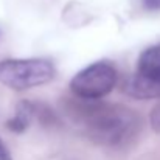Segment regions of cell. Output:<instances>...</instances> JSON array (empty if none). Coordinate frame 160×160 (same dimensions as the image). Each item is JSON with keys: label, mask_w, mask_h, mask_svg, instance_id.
Wrapping results in <instances>:
<instances>
[{"label": "cell", "mask_w": 160, "mask_h": 160, "mask_svg": "<svg viewBox=\"0 0 160 160\" xmlns=\"http://www.w3.org/2000/svg\"><path fill=\"white\" fill-rule=\"evenodd\" d=\"M76 123L98 143L115 146L129 142L138 131L140 117L118 104H78Z\"/></svg>", "instance_id": "6da1fadb"}, {"label": "cell", "mask_w": 160, "mask_h": 160, "mask_svg": "<svg viewBox=\"0 0 160 160\" xmlns=\"http://www.w3.org/2000/svg\"><path fill=\"white\" fill-rule=\"evenodd\" d=\"M54 65L48 59H6L0 62V82L14 90H28L54 78Z\"/></svg>", "instance_id": "7a4b0ae2"}, {"label": "cell", "mask_w": 160, "mask_h": 160, "mask_svg": "<svg viewBox=\"0 0 160 160\" xmlns=\"http://www.w3.org/2000/svg\"><path fill=\"white\" fill-rule=\"evenodd\" d=\"M117 84V70L115 67L106 62H93L89 67L76 73L70 81V90L76 98L86 101H95L113 90Z\"/></svg>", "instance_id": "3957f363"}, {"label": "cell", "mask_w": 160, "mask_h": 160, "mask_svg": "<svg viewBox=\"0 0 160 160\" xmlns=\"http://www.w3.org/2000/svg\"><path fill=\"white\" fill-rule=\"evenodd\" d=\"M123 90L132 97V98H138V100H149V98H160V81L156 79H149L142 76L140 73L131 76L124 86Z\"/></svg>", "instance_id": "277c9868"}, {"label": "cell", "mask_w": 160, "mask_h": 160, "mask_svg": "<svg viewBox=\"0 0 160 160\" xmlns=\"http://www.w3.org/2000/svg\"><path fill=\"white\" fill-rule=\"evenodd\" d=\"M137 73L145 78L160 81V45L149 47L140 54Z\"/></svg>", "instance_id": "5b68a950"}, {"label": "cell", "mask_w": 160, "mask_h": 160, "mask_svg": "<svg viewBox=\"0 0 160 160\" xmlns=\"http://www.w3.org/2000/svg\"><path fill=\"white\" fill-rule=\"evenodd\" d=\"M31 117H33V106L30 103H20L16 117L8 121V128L14 132H22L28 126Z\"/></svg>", "instance_id": "8992f818"}, {"label": "cell", "mask_w": 160, "mask_h": 160, "mask_svg": "<svg viewBox=\"0 0 160 160\" xmlns=\"http://www.w3.org/2000/svg\"><path fill=\"white\" fill-rule=\"evenodd\" d=\"M149 118H151V126H152V129H154L156 132H160V103L152 109Z\"/></svg>", "instance_id": "52a82bcc"}, {"label": "cell", "mask_w": 160, "mask_h": 160, "mask_svg": "<svg viewBox=\"0 0 160 160\" xmlns=\"http://www.w3.org/2000/svg\"><path fill=\"white\" fill-rule=\"evenodd\" d=\"M143 6L149 11H159L160 9V0H143Z\"/></svg>", "instance_id": "ba28073f"}, {"label": "cell", "mask_w": 160, "mask_h": 160, "mask_svg": "<svg viewBox=\"0 0 160 160\" xmlns=\"http://www.w3.org/2000/svg\"><path fill=\"white\" fill-rule=\"evenodd\" d=\"M0 160H12L9 151L6 149V146L3 145V142L0 140Z\"/></svg>", "instance_id": "9c48e42d"}]
</instances>
